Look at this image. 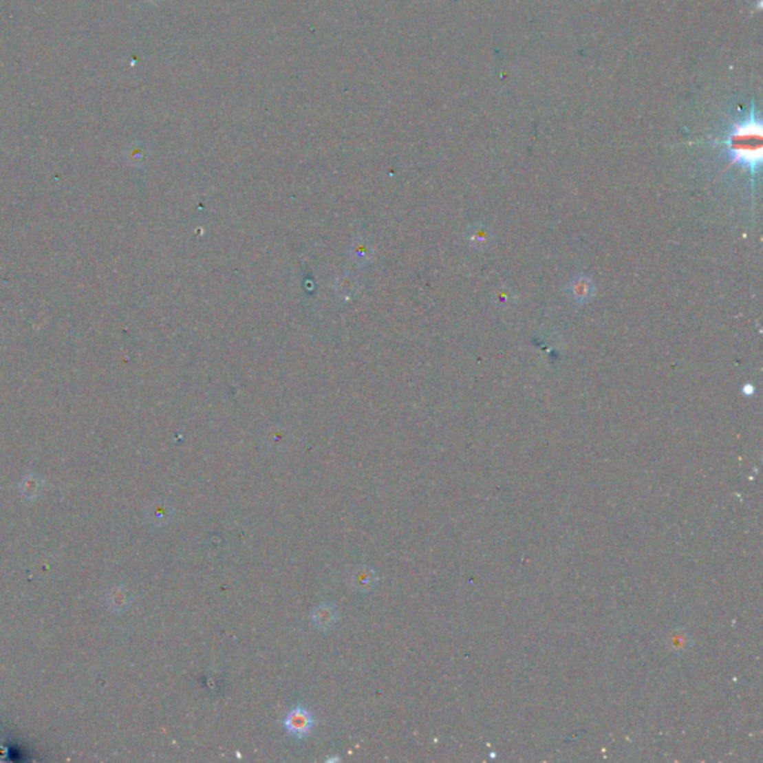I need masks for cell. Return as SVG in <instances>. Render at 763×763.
Returning <instances> with one entry per match:
<instances>
[{
  "label": "cell",
  "instance_id": "cell-2",
  "mask_svg": "<svg viewBox=\"0 0 763 763\" xmlns=\"http://www.w3.org/2000/svg\"><path fill=\"white\" fill-rule=\"evenodd\" d=\"M313 723H315V720H313L312 714L303 707L292 708V710L285 716V720H283L286 731L299 740L306 737V735L310 732Z\"/></svg>",
  "mask_w": 763,
  "mask_h": 763
},
{
  "label": "cell",
  "instance_id": "cell-3",
  "mask_svg": "<svg viewBox=\"0 0 763 763\" xmlns=\"http://www.w3.org/2000/svg\"><path fill=\"white\" fill-rule=\"evenodd\" d=\"M312 622L321 631L330 630L337 622V610L330 604H322L313 612Z\"/></svg>",
  "mask_w": 763,
  "mask_h": 763
},
{
  "label": "cell",
  "instance_id": "cell-1",
  "mask_svg": "<svg viewBox=\"0 0 763 763\" xmlns=\"http://www.w3.org/2000/svg\"><path fill=\"white\" fill-rule=\"evenodd\" d=\"M763 127L755 106L742 120L735 121L726 136L717 142L724 148L731 166H740L750 179H755L762 164Z\"/></svg>",
  "mask_w": 763,
  "mask_h": 763
},
{
  "label": "cell",
  "instance_id": "cell-6",
  "mask_svg": "<svg viewBox=\"0 0 763 763\" xmlns=\"http://www.w3.org/2000/svg\"><path fill=\"white\" fill-rule=\"evenodd\" d=\"M370 258V246L365 244L364 240L355 241L354 244V259L360 263H365Z\"/></svg>",
  "mask_w": 763,
  "mask_h": 763
},
{
  "label": "cell",
  "instance_id": "cell-4",
  "mask_svg": "<svg viewBox=\"0 0 763 763\" xmlns=\"http://www.w3.org/2000/svg\"><path fill=\"white\" fill-rule=\"evenodd\" d=\"M570 292L572 300L577 303H586L594 295V283L586 277H577L570 283Z\"/></svg>",
  "mask_w": 763,
  "mask_h": 763
},
{
  "label": "cell",
  "instance_id": "cell-5",
  "mask_svg": "<svg viewBox=\"0 0 763 763\" xmlns=\"http://www.w3.org/2000/svg\"><path fill=\"white\" fill-rule=\"evenodd\" d=\"M376 581H378V577H376V572L370 568L358 567L352 571V586L358 590H370L376 585Z\"/></svg>",
  "mask_w": 763,
  "mask_h": 763
}]
</instances>
